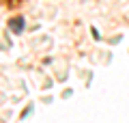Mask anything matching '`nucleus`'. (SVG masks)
Returning a JSON list of instances; mask_svg holds the SVG:
<instances>
[{"label": "nucleus", "mask_w": 129, "mask_h": 123, "mask_svg": "<svg viewBox=\"0 0 129 123\" xmlns=\"http://www.w3.org/2000/svg\"><path fill=\"white\" fill-rule=\"evenodd\" d=\"M9 26L13 28L15 32H22V28H24V19H22V17H15V19H11V22H9Z\"/></svg>", "instance_id": "f257e3e1"}]
</instances>
